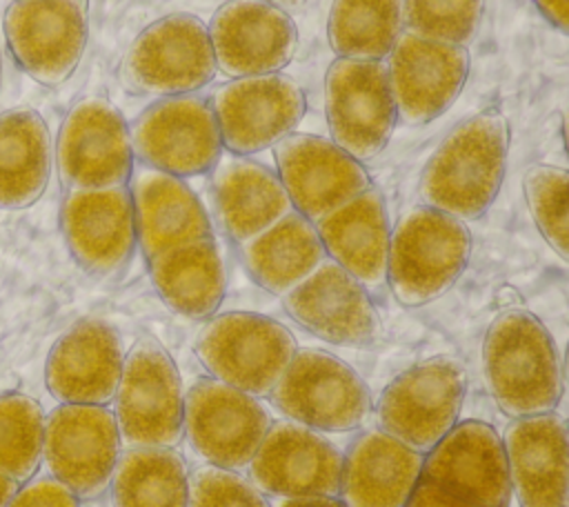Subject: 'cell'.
<instances>
[{
	"label": "cell",
	"mask_w": 569,
	"mask_h": 507,
	"mask_svg": "<svg viewBox=\"0 0 569 507\" xmlns=\"http://www.w3.org/2000/svg\"><path fill=\"white\" fill-rule=\"evenodd\" d=\"M273 156L291 209L311 222L371 187L362 162L320 136L289 133L273 145Z\"/></svg>",
	"instance_id": "cell-19"
},
{
	"label": "cell",
	"mask_w": 569,
	"mask_h": 507,
	"mask_svg": "<svg viewBox=\"0 0 569 507\" xmlns=\"http://www.w3.org/2000/svg\"><path fill=\"white\" fill-rule=\"evenodd\" d=\"M113 402L127 447H176L182 440V378L156 338H140L124 354Z\"/></svg>",
	"instance_id": "cell-5"
},
{
	"label": "cell",
	"mask_w": 569,
	"mask_h": 507,
	"mask_svg": "<svg viewBox=\"0 0 569 507\" xmlns=\"http://www.w3.org/2000/svg\"><path fill=\"white\" fill-rule=\"evenodd\" d=\"M129 133L133 158L142 167L182 180L209 173L224 151L211 102L198 93L156 100L136 118Z\"/></svg>",
	"instance_id": "cell-9"
},
{
	"label": "cell",
	"mask_w": 569,
	"mask_h": 507,
	"mask_svg": "<svg viewBox=\"0 0 569 507\" xmlns=\"http://www.w3.org/2000/svg\"><path fill=\"white\" fill-rule=\"evenodd\" d=\"M425 456L393 436L367 429L342 454L340 491L347 507H405Z\"/></svg>",
	"instance_id": "cell-27"
},
{
	"label": "cell",
	"mask_w": 569,
	"mask_h": 507,
	"mask_svg": "<svg viewBox=\"0 0 569 507\" xmlns=\"http://www.w3.org/2000/svg\"><path fill=\"white\" fill-rule=\"evenodd\" d=\"M222 149L251 156L278 145L305 118L307 98L282 73L229 78L211 96Z\"/></svg>",
	"instance_id": "cell-12"
},
{
	"label": "cell",
	"mask_w": 569,
	"mask_h": 507,
	"mask_svg": "<svg viewBox=\"0 0 569 507\" xmlns=\"http://www.w3.org/2000/svg\"><path fill=\"white\" fill-rule=\"evenodd\" d=\"M405 507H480L462 496H456L453 491H447L445 487L420 478L407 500Z\"/></svg>",
	"instance_id": "cell-39"
},
{
	"label": "cell",
	"mask_w": 569,
	"mask_h": 507,
	"mask_svg": "<svg viewBox=\"0 0 569 507\" xmlns=\"http://www.w3.org/2000/svg\"><path fill=\"white\" fill-rule=\"evenodd\" d=\"M120 454V429L107 405L62 402L44 418V463L78 498H96L109 487Z\"/></svg>",
	"instance_id": "cell-13"
},
{
	"label": "cell",
	"mask_w": 569,
	"mask_h": 507,
	"mask_svg": "<svg viewBox=\"0 0 569 507\" xmlns=\"http://www.w3.org/2000/svg\"><path fill=\"white\" fill-rule=\"evenodd\" d=\"M60 220L73 260L93 276L120 271L138 245L133 202L127 185L69 189Z\"/></svg>",
	"instance_id": "cell-22"
},
{
	"label": "cell",
	"mask_w": 569,
	"mask_h": 507,
	"mask_svg": "<svg viewBox=\"0 0 569 507\" xmlns=\"http://www.w3.org/2000/svg\"><path fill=\"white\" fill-rule=\"evenodd\" d=\"M136 238L144 258L213 236L211 218L196 191L176 176L142 167L129 178Z\"/></svg>",
	"instance_id": "cell-25"
},
{
	"label": "cell",
	"mask_w": 569,
	"mask_h": 507,
	"mask_svg": "<svg viewBox=\"0 0 569 507\" xmlns=\"http://www.w3.org/2000/svg\"><path fill=\"white\" fill-rule=\"evenodd\" d=\"M342 451L320 431L293 420L271 422L247 478L273 498L338 496Z\"/></svg>",
	"instance_id": "cell-18"
},
{
	"label": "cell",
	"mask_w": 569,
	"mask_h": 507,
	"mask_svg": "<svg viewBox=\"0 0 569 507\" xmlns=\"http://www.w3.org/2000/svg\"><path fill=\"white\" fill-rule=\"evenodd\" d=\"M0 76H2V56H0Z\"/></svg>",
	"instance_id": "cell-44"
},
{
	"label": "cell",
	"mask_w": 569,
	"mask_h": 507,
	"mask_svg": "<svg viewBox=\"0 0 569 507\" xmlns=\"http://www.w3.org/2000/svg\"><path fill=\"white\" fill-rule=\"evenodd\" d=\"M276 507H347L340 496H298V498H278Z\"/></svg>",
	"instance_id": "cell-41"
},
{
	"label": "cell",
	"mask_w": 569,
	"mask_h": 507,
	"mask_svg": "<svg viewBox=\"0 0 569 507\" xmlns=\"http://www.w3.org/2000/svg\"><path fill=\"white\" fill-rule=\"evenodd\" d=\"M402 31V0L331 2L327 38L336 58L385 60Z\"/></svg>",
	"instance_id": "cell-33"
},
{
	"label": "cell",
	"mask_w": 569,
	"mask_h": 507,
	"mask_svg": "<svg viewBox=\"0 0 569 507\" xmlns=\"http://www.w3.org/2000/svg\"><path fill=\"white\" fill-rule=\"evenodd\" d=\"M296 349L282 322L253 311L211 316L196 340V356L209 376L253 398H269Z\"/></svg>",
	"instance_id": "cell-4"
},
{
	"label": "cell",
	"mask_w": 569,
	"mask_h": 507,
	"mask_svg": "<svg viewBox=\"0 0 569 507\" xmlns=\"http://www.w3.org/2000/svg\"><path fill=\"white\" fill-rule=\"evenodd\" d=\"M507 149L509 127L496 109L480 111L456 125L422 171V205L462 222L480 218L500 191Z\"/></svg>",
	"instance_id": "cell-1"
},
{
	"label": "cell",
	"mask_w": 569,
	"mask_h": 507,
	"mask_svg": "<svg viewBox=\"0 0 569 507\" xmlns=\"http://www.w3.org/2000/svg\"><path fill=\"white\" fill-rule=\"evenodd\" d=\"M109 487L113 507H189V471L173 447H127Z\"/></svg>",
	"instance_id": "cell-32"
},
{
	"label": "cell",
	"mask_w": 569,
	"mask_h": 507,
	"mask_svg": "<svg viewBox=\"0 0 569 507\" xmlns=\"http://www.w3.org/2000/svg\"><path fill=\"white\" fill-rule=\"evenodd\" d=\"M485 11V0H402L407 31L467 47L476 36Z\"/></svg>",
	"instance_id": "cell-36"
},
{
	"label": "cell",
	"mask_w": 569,
	"mask_h": 507,
	"mask_svg": "<svg viewBox=\"0 0 569 507\" xmlns=\"http://www.w3.org/2000/svg\"><path fill=\"white\" fill-rule=\"evenodd\" d=\"M282 307L291 320L325 342L360 347L380 336L371 294L329 258L282 296Z\"/></svg>",
	"instance_id": "cell-21"
},
{
	"label": "cell",
	"mask_w": 569,
	"mask_h": 507,
	"mask_svg": "<svg viewBox=\"0 0 569 507\" xmlns=\"http://www.w3.org/2000/svg\"><path fill=\"white\" fill-rule=\"evenodd\" d=\"M218 73L207 24L191 13L151 22L122 60V82L136 93L160 98L196 93Z\"/></svg>",
	"instance_id": "cell-8"
},
{
	"label": "cell",
	"mask_w": 569,
	"mask_h": 507,
	"mask_svg": "<svg viewBox=\"0 0 569 507\" xmlns=\"http://www.w3.org/2000/svg\"><path fill=\"white\" fill-rule=\"evenodd\" d=\"M129 125L104 98H84L67 113L56 162L69 189H104L129 185L133 173Z\"/></svg>",
	"instance_id": "cell-14"
},
{
	"label": "cell",
	"mask_w": 569,
	"mask_h": 507,
	"mask_svg": "<svg viewBox=\"0 0 569 507\" xmlns=\"http://www.w3.org/2000/svg\"><path fill=\"white\" fill-rule=\"evenodd\" d=\"M267 2H271V4H276V7H280V9H284L287 13L289 11H296V9H300L307 0H267Z\"/></svg>",
	"instance_id": "cell-43"
},
{
	"label": "cell",
	"mask_w": 569,
	"mask_h": 507,
	"mask_svg": "<svg viewBox=\"0 0 569 507\" xmlns=\"http://www.w3.org/2000/svg\"><path fill=\"white\" fill-rule=\"evenodd\" d=\"M325 111L331 142L358 162L376 158L398 125L385 60L336 58L325 76Z\"/></svg>",
	"instance_id": "cell-10"
},
{
	"label": "cell",
	"mask_w": 569,
	"mask_h": 507,
	"mask_svg": "<svg viewBox=\"0 0 569 507\" xmlns=\"http://www.w3.org/2000/svg\"><path fill=\"white\" fill-rule=\"evenodd\" d=\"M16 491H18V483L0 471V507H7Z\"/></svg>",
	"instance_id": "cell-42"
},
{
	"label": "cell",
	"mask_w": 569,
	"mask_h": 507,
	"mask_svg": "<svg viewBox=\"0 0 569 507\" xmlns=\"http://www.w3.org/2000/svg\"><path fill=\"white\" fill-rule=\"evenodd\" d=\"M471 256L467 222L427 205L409 209L391 231L387 287L405 307H420L462 276Z\"/></svg>",
	"instance_id": "cell-3"
},
{
	"label": "cell",
	"mask_w": 569,
	"mask_h": 507,
	"mask_svg": "<svg viewBox=\"0 0 569 507\" xmlns=\"http://www.w3.org/2000/svg\"><path fill=\"white\" fill-rule=\"evenodd\" d=\"M398 122L420 127L442 116L469 76L467 47L402 31L385 58Z\"/></svg>",
	"instance_id": "cell-15"
},
{
	"label": "cell",
	"mask_w": 569,
	"mask_h": 507,
	"mask_svg": "<svg viewBox=\"0 0 569 507\" xmlns=\"http://www.w3.org/2000/svg\"><path fill=\"white\" fill-rule=\"evenodd\" d=\"M124 365L120 334L104 320H80L64 331L47 358V387L60 402L107 405Z\"/></svg>",
	"instance_id": "cell-24"
},
{
	"label": "cell",
	"mask_w": 569,
	"mask_h": 507,
	"mask_svg": "<svg viewBox=\"0 0 569 507\" xmlns=\"http://www.w3.org/2000/svg\"><path fill=\"white\" fill-rule=\"evenodd\" d=\"M427 478L480 507H509L511 483L502 436L487 422H456L422 460Z\"/></svg>",
	"instance_id": "cell-20"
},
{
	"label": "cell",
	"mask_w": 569,
	"mask_h": 507,
	"mask_svg": "<svg viewBox=\"0 0 569 507\" xmlns=\"http://www.w3.org/2000/svg\"><path fill=\"white\" fill-rule=\"evenodd\" d=\"M7 507H80V498L49 476L20 487Z\"/></svg>",
	"instance_id": "cell-38"
},
{
	"label": "cell",
	"mask_w": 569,
	"mask_h": 507,
	"mask_svg": "<svg viewBox=\"0 0 569 507\" xmlns=\"http://www.w3.org/2000/svg\"><path fill=\"white\" fill-rule=\"evenodd\" d=\"M313 225L329 260L340 265L369 294L387 287L391 227L378 187H367Z\"/></svg>",
	"instance_id": "cell-26"
},
{
	"label": "cell",
	"mask_w": 569,
	"mask_h": 507,
	"mask_svg": "<svg viewBox=\"0 0 569 507\" xmlns=\"http://www.w3.org/2000/svg\"><path fill=\"white\" fill-rule=\"evenodd\" d=\"M269 425L260 398L211 376L196 380L184 394L182 436L207 465L247 471Z\"/></svg>",
	"instance_id": "cell-11"
},
{
	"label": "cell",
	"mask_w": 569,
	"mask_h": 507,
	"mask_svg": "<svg viewBox=\"0 0 569 507\" xmlns=\"http://www.w3.org/2000/svg\"><path fill=\"white\" fill-rule=\"evenodd\" d=\"M525 200L547 245L562 258H569V178L567 171L551 165L529 167L522 180Z\"/></svg>",
	"instance_id": "cell-35"
},
{
	"label": "cell",
	"mask_w": 569,
	"mask_h": 507,
	"mask_svg": "<svg viewBox=\"0 0 569 507\" xmlns=\"http://www.w3.org/2000/svg\"><path fill=\"white\" fill-rule=\"evenodd\" d=\"M216 67L227 78L280 73L298 47L291 16L267 0H229L207 24Z\"/></svg>",
	"instance_id": "cell-17"
},
{
	"label": "cell",
	"mask_w": 569,
	"mask_h": 507,
	"mask_svg": "<svg viewBox=\"0 0 569 507\" xmlns=\"http://www.w3.org/2000/svg\"><path fill=\"white\" fill-rule=\"evenodd\" d=\"M240 256L251 280L280 298L327 258L316 225L293 209L242 242Z\"/></svg>",
	"instance_id": "cell-30"
},
{
	"label": "cell",
	"mask_w": 569,
	"mask_h": 507,
	"mask_svg": "<svg viewBox=\"0 0 569 507\" xmlns=\"http://www.w3.org/2000/svg\"><path fill=\"white\" fill-rule=\"evenodd\" d=\"M211 200L220 229L242 245L291 211L276 171L247 158L220 156L211 169Z\"/></svg>",
	"instance_id": "cell-28"
},
{
	"label": "cell",
	"mask_w": 569,
	"mask_h": 507,
	"mask_svg": "<svg viewBox=\"0 0 569 507\" xmlns=\"http://www.w3.org/2000/svg\"><path fill=\"white\" fill-rule=\"evenodd\" d=\"M51 138L33 109L0 113V209L33 205L47 189Z\"/></svg>",
	"instance_id": "cell-31"
},
{
	"label": "cell",
	"mask_w": 569,
	"mask_h": 507,
	"mask_svg": "<svg viewBox=\"0 0 569 507\" xmlns=\"http://www.w3.org/2000/svg\"><path fill=\"white\" fill-rule=\"evenodd\" d=\"M502 445L520 507H569L567 425L556 411L513 418Z\"/></svg>",
	"instance_id": "cell-23"
},
{
	"label": "cell",
	"mask_w": 569,
	"mask_h": 507,
	"mask_svg": "<svg viewBox=\"0 0 569 507\" xmlns=\"http://www.w3.org/2000/svg\"><path fill=\"white\" fill-rule=\"evenodd\" d=\"M487 387L496 405L513 420L556 411L562 396V369L547 327L527 309L500 311L482 345Z\"/></svg>",
	"instance_id": "cell-2"
},
{
	"label": "cell",
	"mask_w": 569,
	"mask_h": 507,
	"mask_svg": "<svg viewBox=\"0 0 569 507\" xmlns=\"http://www.w3.org/2000/svg\"><path fill=\"white\" fill-rule=\"evenodd\" d=\"M11 56L33 80L62 84L78 67L87 44L82 0H13L4 11Z\"/></svg>",
	"instance_id": "cell-16"
},
{
	"label": "cell",
	"mask_w": 569,
	"mask_h": 507,
	"mask_svg": "<svg viewBox=\"0 0 569 507\" xmlns=\"http://www.w3.org/2000/svg\"><path fill=\"white\" fill-rule=\"evenodd\" d=\"M533 4L551 27H556L560 33H567L569 0H533Z\"/></svg>",
	"instance_id": "cell-40"
},
{
	"label": "cell",
	"mask_w": 569,
	"mask_h": 507,
	"mask_svg": "<svg viewBox=\"0 0 569 507\" xmlns=\"http://www.w3.org/2000/svg\"><path fill=\"white\" fill-rule=\"evenodd\" d=\"M189 507H271V503L242 471L204 465L189 474Z\"/></svg>",
	"instance_id": "cell-37"
},
{
	"label": "cell",
	"mask_w": 569,
	"mask_h": 507,
	"mask_svg": "<svg viewBox=\"0 0 569 507\" xmlns=\"http://www.w3.org/2000/svg\"><path fill=\"white\" fill-rule=\"evenodd\" d=\"M467 394L465 367L447 356L398 374L376 402L378 429L427 454L456 422Z\"/></svg>",
	"instance_id": "cell-7"
},
{
	"label": "cell",
	"mask_w": 569,
	"mask_h": 507,
	"mask_svg": "<svg viewBox=\"0 0 569 507\" xmlns=\"http://www.w3.org/2000/svg\"><path fill=\"white\" fill-rule=\"evenodd\" d=\"M44 414L22 394L0 396V471L18 485L33 476L42 458Z\"/></svg>",
	"instance_id": "cell-34"
},
{
	"label": "cell",
	"mask_w": 569,
	"mask_h": 507,
	"mask_svg": "<svg viewBox=\"0 0 569 507\" xmlns=\"http://www.w3.org/2000/svg\"><path fill=\"white\" fill-rule=\"evenodd\" d=\"M269 400L287 420L320 434L358 429L373 407L360 374L322 349H296Z\"/></svg>",
	"instance_id": "cell-6"
},
{
	"label": "cell",
	"mask_w": 569,
	"mask_h": 507,
	"mask_svg": "<svg viewBox=\"0 0 569 507\" xmlns=\"http://www.w3.org/2000/svg\"><path fill=\"white\" fill-rule=\"evenodd\" d=\"M149 276L164 305L191 320L216 316L227 291V267L213 236L153 256Z\"/></svg>",
	"instance_id": "cell-29"
}]
</instances>
